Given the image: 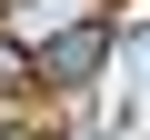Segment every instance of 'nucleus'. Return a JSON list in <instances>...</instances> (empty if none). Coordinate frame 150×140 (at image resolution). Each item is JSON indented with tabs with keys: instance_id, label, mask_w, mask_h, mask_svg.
Here are the masks:
<instances>
[{
	"instance_id": "f257e3e1",
	"label": "nucleus",
	"mask_w": 150,
	"mask_h": 140,
	"mask_svg": "<svg viewBox=\"0 0 150 140\" xmlns=\"http://www.w3.org/2000/svg\"><path fill=\"white\" fill-rule=\"evenodd\" d=\"M100 50H110L100 30H60V40H50V60H40V80H60V90H70V80H90Z\"/></svg>"
},
{
	"instance_id": "f03ea898",
	"label": "nucleus",
	"mask_w": 150,
	"mask_h": 140,
	"mask_svg": "<svg viewBox=\"0 0 150 140\" xmlns=\"http://www.w3.org/2000/svg\"><path fill=\"white\" fill-rule=\"evenodd\" d=\"M0 140H30V130H0Z\"/></svg>"
}]
</instances>
